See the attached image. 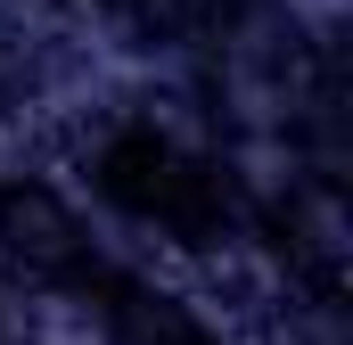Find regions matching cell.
Returning a JSON list of instances; mask_svg holds the SVG:
<instances>
[{
  "label": "cell",
  "instance_id": "6da1fadb",
  "mask_svg": "<svg viewBox=\"0 0 353 345\" xmlns=\"http://www.w3.org/2000/svg\"><path fill=\"white\" fill-rule=\"evenodd\" d=\"M90 181L115 214L165 230L173 247H222L230 230V181L157 124H115L90 157Z\"/></svg>",
  "mask_w": 353,
  "mask_h": 345
},
{
  "label": "cell",
  "instance_id": "7a4b0ae2",
  "mask_svg": "<svg viewBox=\"0 0 353 345\" xmlns=\"http://www.w3.org/2000/svg\"><path fill=\"white\" fill-rule=\"evenodd\" d=\"M0 255L17 263L25 279H41V288H66V296H83L90 279H99V247H90V230L74 222V206L58 197V189H41V181H0Z\"/></svg>",
  "mask_w": 353,
  "mask_h": 345
},
{
  "label": "cell",
  "instance_id": "3957f363",
  "mask_svg": "<svg viewBox=\"0 0 353 345\" xmlns=\"http://www.w3.org/2000/svg\"><path fill=\"white\" fill-rule=\"evenodd\" d=\"M83 304L99 313L107 345H214V329L181 304L173 288H157V279H140L123 263H99V279L83 288Z\"/></svg>",
  "mask_w": 353,
  "mask_h": 345
}]
</instances>
